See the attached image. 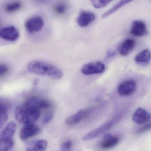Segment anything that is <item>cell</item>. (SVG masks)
<instances>
[{"instance_id": "6da1fadb", "label": "cell", "mask_w": 151, "mask_h": 151, "mask_svg": "<svg viewBox=\"0 0 151 151\" xmlns=\"http://www.w3.org/2000/svg\"><path fill=\"white\" fill-rule=\"evenodd\" d=\"M27 69L33 74L55 80H59L63 76V73L58 67L40 60H34L29 62L27 65Z\"/></svg>"}, {"instance_id": "ba28073f", "label": "cell", "mask_w": 151, "mask_h": 151, "mask_svg": "<svg viewBox=\"0 0 151 151\" xmlns=\"http://www.w3.org/2000/svg\"><path fill=\"white\" fill-rule=\"evenodd\" d=\"M19 37L18 31L13 26L5 27L0 29V37L5 40L15 41Z\"/></svg>"}, {"instance_id": "ac0fdd59", "label": "cell", "mask_w": 151, "mask_h": 151, "mask_svg": "<svg viewBox=\"0 0 151 151\" xmlns=\"http://www.w3.org/2000/svg\"><path fill=\"white\" fill-rule=\"evenodd\" d=\"M9 107V104L7 101L0 99V129L8 121Z\"/></svg>"}, {"instance_id": "2e32d148", "label": "cell", "mask_w": 151, "mask_h": 151, "mask_svg": "<svg viewBox=\"0 0 151 151\" xmlns=\"http://www.w3.org/2000/svg\"><path fill=\"white\" fill-rule=\"evenodd\" d=\"M17 129V124L13 122H9L0 134L1 139H13Z\"/></svg>"}, {"instance_id": "ffe728a7", "label": "cell", "mask_w": 151, "mask_h": 151, "mask_svg": "<svg viewBox=\"0 0 151 151\" xmlns=\"http://www.w3.org/2000/svg\"><path fill=\"white\" fill-rule=\"evenodd\" d=\"M151 58L150 51L148 49H145L138 54L136 56L135 60L139 63H149Z\"/></svg>"}, {"instance_id": "4fadbf2b", "label": "cell", "mask_w": 151, "mask_h": 151, "mask_svg": "<svg viewBox=\"0 0 151 151\" xmlns=\"http://www.w3.org/2000/svg\"><path fill=\"white\" fill-rule=\"evenodd\" d=\"M25 103L35 106L40 110L47 109L50 106V103L48 101L39 97H31L27 100Z\"/></svg>"}, {"instance_id": "d4e9b609", "label": "cell", "mask_w": 151, "mask_h": 151, "mask_svg": "<svg viewBox=\"0 0 151 151\" xmlns=\"http://www.w3.org/2000/svg\"><path fill=\"white\" fill-rule=\"evenodd\" d=\"M151 130V122L144 126L140 128L139 129H137L135 133L137 134H143L148 131Z\"/></svg>"}, {"instance_id": "603a6c76", "label": "cell", "mask_w": 151, "mask_h": 151, "mask_svg": "<svg viewBox=\"0 0 151 151\" xmlns=\"http://www.w3.org/2000/svg\"><path fill=\"white\" fill-rule=\"evenodd\" d=\"M21 3L19 1L13 2L8 4L5 6V10L9 12H13L19 10L21 8Z\"/></svg>"}, {"instance_id": "52a82bcc", "label": "cell", "mask_w": 151, "mask_h": 151, "mask_svg": "<svg viewBox=\"0 0 151 151\" xmlns=\"http://www.w3.org/2000/svg\"><path fill=\"white\" fill-rule=\"evenodd\" d=\"M40 131V128L34 123L25 124L20 129L19 137L21 140L26 141L38 135Z\"/></svg>"}, {"instance_id": "5bb4252c", "label": "cell", "mask_w": 151, "mask_h": 151, "mask_svg": "<svg viewBox=\"0 0 151 151\" xmlns=\"http://www.w3.org/2000/svg\"><path fill=\"white\" fill-rule=\"evenodd\" d=\"M119 142V139L117 136H114L110 134L105 135L103 140L100 144V146L102 149L108 150L113 148L118 145Z\"/></svg>"}, {"instance_id": "44dd1931", "label": "cell", "mask_w": 151, "mask_h": 151, "mask_svg": "<svg viewBox=\"0 0 151 151\" xmlns=\"http://www.w3.org/2000/svg\"><path fill=\"white\" fill-rule=\"evenodd\" d=\"M13 145V139H0V151H8Z\"/></svg>"}, {"instance_id": "5b68a950", "label": "cell", "mask_w": 151, "mask_h": 151, "mask_svg": "<svg viewBox=\"0 0 151 151\" xmlns=\"http://www.w3.org/2000/svg\"><path fill=\"white\" fill-rule=\"evenodd\" d=\"M43 18L40 16H35L29 18L25 24L27 31L30 33H35L40 32L44 26Z\"/></svg>"}, {"instance_id": "277c9868", "label": "cell", "mask_w": 151, "mask_h": 151, "mask_svg": "<svg viewBox=\"0 0 151 151\" xmlns=\"http://www.w3.org/2000/svg\"><path fill=\"white\" fill-rule=\"evenodd\" d=\"M105 69V65L104 63L100 61H95L84 65L81 70L84 75H90L103 73Z\"/></svg>"}, {"instance_id": "7c38bea8", "label": "cell", "mask_w": 151, "mask_h": 151, "mask_svg": "<svg viewBox=\"0 0 151 151\" xmlns=\"http://www.w3.org/2000/svg\"><path fill=\"white\" fill-rule=\"evenodd\" d=\"M95 19L96 16L93 12L82 11L77 18V24L81 27H85L90 24Z\"/></svg>"}, {"instance_id": "8fae6325", "label": "cell", "mask_w": 151, "mask_h": 151, "mask_svg": "<svg viewBox=\"0 0 151 151\" xmlns=\"http://www.w3.org/2000/svg\"><path fill=\"white\" fill-rule=\"evenodd\" d=\"M151 115L147 111L139 108L134 113L132 117L133 121L137 124H143L150 121Z\"/></svg>"}, {"instance_id": "83f0119b", "label": "cell", "mask_w": 151, "mask_h": 151, "mask_svg": "<svg viewBox=\"0 0 151 151\" xmlns=\"http://www.w3.org/2000/svg\"><path fill=\"white\" fill-rule=\"evenodd\" d=\"M8 71V68L6 65L0 64V76L5 74Z\"/></svg>"}, {"instance_id": "d6986e66", "label": "cell", "mask_w": 151, "mask_h": 151, "mask_svg": "<svg viewBox=\"0 0 151 151\" xmlns=\"http://www.w3.org/2000/svg\"><path fill=\"white\" fill-rule=\"evenodd\" d=\"M134 1V0H121L117 4L114 6L112 8H111L110 9L106 11V12H105L102 16V18H105L107 17L114 13V12H116L119 9H120L122 8V7L125 6L126 4Z\"/></svg>"}, {"instance_id": "e0dca14e", "label": "cell", "mask_w": 151, "mask_h": 151, "mask_svg": "<svg viewBox=\"0 0 151 151\" xmlns=\"http://www.w3.org/2000/svg\"><path fill=\"white\" fill-rule=\"evenodd\" d=\"M48 142L46 140H37L28 144L26 150L27 151H45Z\"/></svg>"}, {"instance_id": "3957f363", "label": "cell", "mask_w": 151, "mask_h": 151, "mask_svg": "<svg viewBox=\"0 0 151 151\" xmlns=\"http://www.w3.org/2000/svg\"><path fill=\"white\" fill-rule=\"evenodd\" d=\"M122 116V114H119L111 120L108 121L101 125L99 127L86 134L83 137L82 140L83 141H88L99 137L112 128L115 124L119 122V121L121 119Z\"/></svg>"}, {"instance_id": "484cf974", "label": "cell", "mask_w": 151, "mask_h": 151, "mask_svg": "<svg viewBox=\"0 0 151 151\" xmlns=\"http://www.w3.org/2000/svg\"><path fill=\"white\" fill-rule=\"evenodd\" d=\"M73 145L71 141H68L65 142L61 145V149L63 151H68L70 150Z\"/></svg>"}, {"instance_id": "9c48e42d", "label": "cell", "mask_w": 151, "mask_h": 151, "mask_svg": "<svg viewBox=\"0 0 151 151\" xmlns=\"http://www.w3.org/2000/svg\"><path fill=\"white\" fill-rule=\"evenodd\" d=\"M92 110V108H88L80 110L75 114L67 118L65 120V123L70 126L77 124L85 119L90 114Z\"/></svg>"}, {"instance_id": "8992f818", "label": "cell", "mask_w": 151, "mask_h": 151, "mask_svg": "<svg viewBox=\"0 0 151 151\" xmlns=\"http://www.w3.org/2000/svg\"><path fill=\"white\" fill-rule=\"evenodd\" d=\"M137 87L136 82L134 80H127L119 84L117 88V91L121 96H127L135 93Z\"/></svg>"}, {"instance_id": "cb8c5ba5", "label": "cell", "mask_w": 151, "mask_h": 151, "mask_svg": "<svg viewBox=\"0 0 151 151\" xmlns=\"http://www.w3.org/2000/svg\"><path fill=\"white\" fill-rule=\"evenodd\" d=\"M112 1V0H91L93 7L97 9L105 7Z\"/></svg>"}, {"instance_id": "7402d4cb", "label": "cell", "mask_w": 151, "mask_h": 151, "mask_svg": "<svg viewBox=\"0 0 151 151\" xmlns=\"http://www.w3.org/2000/svg\"><path fill=\"white\" fill-rule=\"evenodd\" d=\"M68 9L67 4L64 2L61 1L55 4L54 10L56 14L62 15L65 13Z\"/></svg>"}, {"instance_id": "30bf717a", "label": "cell", "mask_w": 151, "mask_h": 151, "mask_svg": "<svg viewBox=\"0 0 151 151\" xmlns=\"http://www.w3.org/2000/svg\"><path fill=\"white\" fill-rule=\"evenodd\" d=\"M130 33L137 37L147 35L148 32L146 24L142 20H134L132 22Z\"/></svg>"}, {"instance_id": "4316f807", "label": "cell", "mask_w": 151, "mask_h": 151, "mask_svg": "<svg viewBox=\"0 0 151 151\" xmlns=\"http://www.w3.org/2000/svg\"><path fill=\"white\" fill-rule=\"evenodd\" d=\"M53 114L52 112H49L44 116L43 119V124H46L50 122L53 118Z\"/></svg>"}, {"instance_id": "9a60e30c", "label": "cell", "mask_w": 151, "mask_h": 151, "mask_svg": "<svg viewBox=\"0 0 151 151\" xmlns=\"http://www.w3.org/2000/svg\"><path fill=\"white\" fill-rule=\"evenodd\" d=\"M136 42L133 39H128L121 44L119 49V54L122 56H127L134 48Z\"/></svg>"}, {"instance_id": "7a4b0ae2", "label": "cell", "mask_w": 151, "mask_h": 151, "mask_svg": "<svg viewBox=\"0 0 151 151\" xmlns=\"http://www.w3.org/2000/svg\"><path fill=\"white\" fill-rule=\"evenodd\" d=\"M16 119L24 124H32L38 120L40 116V110L25 103L15 109Z\"/></svg>"}]
</instances>
